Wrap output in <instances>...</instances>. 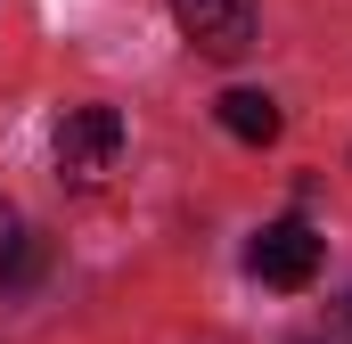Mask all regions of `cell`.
<instances>
[{
  "label": "cell",
  "instance_id": "cell-4",
  "mask_svg": "<svg viewBox=\"0 0 352 344\" xmlns=\"http://www.w3.org/2000/svg\"><path fill=\"white\" fill-rule=\"evenodd\" d=\"M221 131L246 140V148H270V140L287 131V115H278L270 90H221Z\"/></svg>",
  "mask_w": 352,
  "mask_h": 344
},
{
  "label": "cell",
  "instance_id": "cell-1",
  "mask_svg": "<svg viewBox=\"0 0 352 344\" xmlns=\"http://www.w3.org/2000/svg\"><path fill=\"white\" fill-rule=\"evenodd\" d=\"M115 164H123V115L115 107H66V123H58V180L98 189Z\"/></svg>",
  "mask_w": 352,
  "mask_h": 344
},
{
  "label": "cell",
  "instance_id": "cell-5",
  "mask_svg": "<svg viewBox=\"0 0 352 344\" xmlns=\"http://www.w3.org/2000/svg\"><path fill=\"white\" fill-rule=\"evenodd\" d=\"M16 270H25V222H16V205L0 197V287H8Z\"/></svg>",
  "mask_w": 352,
  "mask_h": 344
},
{
  "label": "cell",
  "instance_id": "cell-2",
  "mask_svg": "<svg viewBox=\"0 0 352 344\" xmlns=\"http://www.w3.org/2000/svg\"><path fill=\"white\" fill-rule=\"evenodd\" d=\"M173 25L205 58H246L254 50V0H173Z\"/></svg>",
  "mask_w": 352,
  "mask_h": 344
},
{
  "label": "cell",
  "instance_id": "cell-3",
  "mask_svg": "<svg viewBox=\"0 0 352 344\" xmlns=\"http://www.w3.org/2000/svg\"><path fill=\"white\" fill-rule=\"evenodd\" d=\"M246 262H254L263 287H311V270H320V230H303V222H270L263 238L246 246Z\"/></svg>",
  "mask_w": 352,
  "mask_h": 344
}]
</instances>
